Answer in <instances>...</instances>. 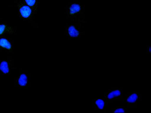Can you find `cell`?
<instances>
[{"label": "cell", "mask_w": 151, "mask_h": 113, "mask_svg": "<svg viewBox=\"0 0 151 113\" xmlns=\"http://www.w3.org/2000/svg\"><path fill=\"white\" fill-rule=\"evenodd\" d=\"M67 17L76 23L81 28L83 23V12L81 5L76 2L70 4L65 8Z\"/></svg>", "instance_id": "cell-1"}, {"label": "cell", "mask_w": 151, "mask_h": 113, "mask_svg": "<svg viewBox=\"0 0 151 113\" xmlns=\"http://www.w3.org/2000/svg\"><path fill=\"white\" fill-rule=\"evenodd\" d=\"M14 2L18 8L19 15L24 20L29 21L35 28H38L32 21L34 16L31 9L27 5L24 0H15Z\"/></svg>", "instance_id": "cell-2"}, {"label": "cell", "mask_w": 151, "mask_h": 113, "mask_svg": "<svg viewBox=\"0 0 151 113\" xmlns=\"http://www.w3.org/2000/svg\"><path fill=\"white\" fill-rule=\"evenodd\" d=\"M78 25L74 24H67L65 27V35L72 39H78L82 35V32Z\"/></svg>", "instance_id": "cell-3"}, {"label": "cell", "mask_w": 151, "mask_h": 113, "mask_svg": "<svg viewBox=\"0 0 151 113\" xmlns=\"http://www.w3.org/2000/svg\"><path fill=\"white\" fill-rule=\"evenodd\" d=\"M30 82L29 75L26 71H22L16 79V83L20 88L26 87Z\"/></svg>", "instance_id": "cell-4"}, {"label": "cell", "mask_w": 151, "mask_h": 113, "mask_svg": "<svg viewBox=\"0 0 151 113\" xmlns=\"http://www.w3.org/2000/svg\"><path fill=\"white\" fill-rule=\"evenodd\" d=\"M123 94V90L120 88H113L106 92L104 95L105 98L109 101L120 99Z\"/></svg>", "instance_id": "cell-5"}, {"label": "cell", "mask_w": 151, "mask_h": 113, "mask_svg": "<svg viewBox=\"0 0 151 113\" xmlns=\"http://www.w3.org/2000/svg\"><path fill=\"white\" fill-rule=\"evenodd\" d=\"M14 68L13 67L12 61L10 58L0 61V72L1 73L9 74Z\"/></svg>", "instance_id": "cell-6"}, {"label": "cell", "mask_w": 151, "mask_h": 113, "mask_svg": "<svg viewBox=\"0 0 151 113\" xmlns=\"http://www.w3.org/2000/svg\"><path fill=\"white\" fill-rule=\"evenodd\" d=\"M140 94L136 92H130L126 97V102L129 106H134L140 98Z\"/></svg>", "instance_id": "cell-7"}, {"label": "cell", "mask_w": 151, "mask_h": 113, "mask_svg": "<svg viewBox=\"0 0 151 113\" xmlns=\"http://www.w3.org/2000/svg\"><path fill=\"white\" fill-rule=\"evenodd\" d=\"M16 31L15 27L9 25L4 23H0V36L5 34L12 35Z\"/></svg>", "instance_id": "cell-8"}, {"label": "cell", "mask_w": 151, "mask_h": 113, "mask_svg": "<svg viewBox=\"0 0 151 113\" xmlns=\"http://www.w3.org/2000/svg\"><path fill=\"white\" fill-rule=\"evenodd\" d=\"M12 44L11 41L5 36H0V48L7 50L9 53L12 52Z\"/></svg>", "instance_id": "cell-9"}, {"label": "cell", "mask_w": 151, "mask_h": 113, "mask_svg": "<svg viewBox=\"0 0 151 113\" xmlns=\"http://www.w3.org/2000/svg\"><path fill=\"white\" fill-rule=\"evenodd\" d=\"M26 4L32 9L33 14L35 15L37 14L38 6L39 4L38 0H24Z\"/></svg>", "instance_id": "cell-10"}, {"label": "cell", "mask_w": 151, "mask_h": 113, "mask_svg": "<svg viewBox=\"0 0 151 113\" xmlns=\"http://www.w3.org/2000/svg\"><path fill=\"white\" fill-rule=\"evenodd\" d=\"M94 108L97 110H103L105 108V100L104 99H94Z\"/></svg>", "instance_id": "cell-11"}, {"label": "cell", "mask_w": 151, "mask_h": 113, "mask_svg": "<svg viewBox=\"0 0 151 113\" xmlns=\"http://www.w3.org/2000/svg\"><path fill=\"white\" fill-rule=\"evenodd\" d=\"M126 110L125 108L122 106H119L115 107L111 111L112 113H125Z\"/></svg>", "instance_id": "cell-12"}, {"label": "cell", "mask_w": 151, "mask_h": 113, "mask_svg": "<svg viewBox=\"0 0 151 113\" xmlns=\"http://www.w3.org/2000/svg\"><path fill=\"white\" fill-rule=\"evenodd\" d=\"M148 51L149 53H150V46L149 47V48L148 49Z\"/></svg>", "instance_id": "cell-13"}]
</instances>
